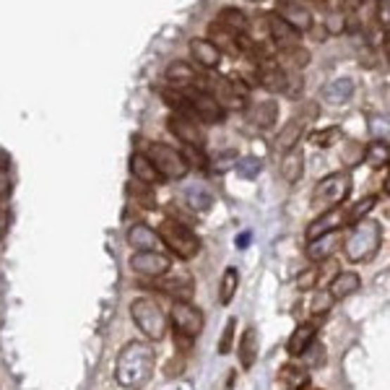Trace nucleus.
I'll return each mask as SVG.
<instances>
[{"label": "nucleus", "instance_id": "obj_48", "mask_svg": "<svg viewBox=\"0 0 390 390\" xmlns=\"http://www.w3.org/2000/svg\"><path fill=\"white\" fill-rule=\"evenodd\" d=\"M250 237H253L250 232H242V234H239V237H237V247H239V250H245V247L250 245Z\"/></svg>", "mask_w": 390, "mask_h": 390}, {"label": "nucleus", "instance_id": "obj_44", "mask_svg": "<svg viewBox=\"0 0 390 390\" xmlns=\"http://www.w3.org/2000/svg\"><path fill=\"white\" fill-rule=\"evenodd\" d=\"M229 167H234V153H224L219 156V164H213V172H227Z\"/></svg>", "mask_w": 390, "mask_h": 390}, {"label": "nucleus", "instance_id": "obj_5", "mask_svg": "<svg viewBox=\"0 0 390 390\" xmlns=\"http://www.w3.org/2000/svg\"><path fill=\"white\" fill-rule=\"evenodd\" d=\"M351 193V177L346 172H333L328 177H322L317 182L313 193V208L317 213L333 211V208H341V203L348 198Z\"/></svg>", "mask_w": 390, "mask_h": 390}, {"label": "nucleus", "instance_id": "obj_1", "mask_svg": "<svg viewBox=\"0 0 390 390\" xmlns=\"http://www.w3.org/2000/svg\"><path fill=\"white\" fill-rule=\"evenodd\" d=\"M156 365V351L146 341H130L120 348L118 362H115V377L122 388L141 390L149 385Z\"/></svg>", "mask_w": 390, "mask_h": 390}, {"label": "nucleus", "instance_id": "obj_12", "mask_svg": "<svg viewBox=\"0 0 390 390\" xmlns=\"http://www.w3.org/2000/svg\"><path fill=\"white\" fill-rule=\"evenodd\" d=\"M362 287V279L356 271H339L328 284V294L333 297V302H341V299L351 297L354 291H359Z\"/></svg>", "mask_w": 390, "mask_h": 390}, {"label": "nucleus", "instance_id": "obj_49", "mask_svg": "<svg viewBox=\"0 0 390 390\" xmlns=\"http://www.w3.org/2000/svg\"><path fill=\"white\" fill-rule=\"evenodd\" d=\"M362 3H365V0H344L346 11H359V8H362Z\"/></svg>", "mask_w": 390, "mask_h": 390}, {"label": "nucleus", "instance_id": "obj_43", "mask_svg": "<svg viewBox=\"0 0 390 390\" xmlns=\"http://www.w3.org/2000/svg\"><path fill=\"white\" fill-rule=\"evenodd\" d=\"M11 187H13V182H11V175L6 167H0V206L8 201L11 195Z\"/></svg>", "mask_w": 390, "mask_h": 390}, {"label": "nucleus", "instance_id": "obj_45", "mask_svg": "<svg viewBox=\"0 0 390 390\" xmlns=\"http://www.w3.org/2000/svg\"><path fill=\"white\" fill-rule=\"evenodd\" d=\"M182 367H185V359H175V362H170V365H167V377H177V375L182 372Z\"/></svg>", "mask_w": 390, "mask_h": 390}, {"label": "nucleus", "instance_id": "obj_31", "mask_svg": "<svg viewBox=\"0 0 390 390\" xmlns=\"http://www.w3.org/2000/svg\"><path fill=\"white\" fill-rule=\"evenodd\" d=\"M185 198H187V203H190V208H195V211H208L213 203V195L206 190L203 185H193V187H187L185 190Z\"/></svg>", "mask_w": 390, "mask_h": 390}, {"label": "nucleus", "instance_id": "obj_2", "mask_svg": "<svg viewBox=\"0 0 390 390\" xmlns=\"http://www.w3.org/2000/svg\"><path fill=\"white\" fill-rule=\"evenodd\" d=\"M382 245V227L377 221H359L351 227L348 237L344 239V255L351 263H367L372 260Z\"/></svg>", "mask_w": 390, "mask_h": 390}, {"label": "nucleus", "instance_id": "obj_6", "mask_svg": "<svg viewBox=\"0 0 390 390\" xmlns=\"http://www.w3.org/2000/svg\"><path fill=\"white\" fill-rule=\"evenodd\" d=\"M149 161L153 164V170L159 172V177L164 180H182L190 172V167L185 164L182 159V153L175 151L172 146L167 144H151L149 146V151H146Z\"/></svg>", "mask_w": 390, "mask_h": 390}, {"label": "nucleus", "instance_id": "obj_14", "mask_svg": "<svg viewBox=\"0 0 390 390\" xmlns=\"http://www.w3.org/2000/svg\"><path fill=\"white\" fill-rule=\"evenodd\" d=\"M344 227V211L341 208H333V211L320 213L317 219L307 227V242L322 237V234H331V232H339Z\"/></svg>", "mask_w": 390, "mask_h": 390}, {"label": "nucleus", "instance_id": "obj_33", "mask_svg": "<svg viewBox=\"0 0 390 390\" xmlns=\"http://www.w3.org/2000/svg\"><path fill=\"white\" fill-rule=\"evenodd\" d=\"M127 193H130V198L136 201L138 206H144V208H156V198H153L151 187L144 185V182H138V185H130L127 187Z\"/></svg>", "mask_w": 390, "mask_h": 390}, {"label": "nucleus", "instance_id": "obj_3", "mask_svg": "<svg viewBox=\"0 0 390 390\" xmlns=\"http://www.w3.org/2000/svg\"><path fill=\"white\" fill-rule=\"evenodd\" d=\"M130 317L136 322V328L144 333L149 341H164L167 339V315L151 297H138L130 302Z\"/></svg>", "mask_w": 390, "mask_h": 390}, {"label": "nucleus", "instance_id": "obj_16", "mask_svg": "<svg viewBox=\"0 0 390 390\" xmlns=\"http://www.w3.org/2000/svg\"><path fill=\"white\" fill-rule=\"evenodd\" d=\"M127 245L136 247L138 253H144V250H156L161 245V239L156 229H151L149 224H133L127 229Z\"/></svg>", "mask_w": 390, "mask_h": 390}, {"label": "nucleus", "instance_id": "obj_30", "mask_svg": "<svg viewBox=\"0 0 390 390\" xmlns=\"http://www.w3.org/2000/svg\"><path fill=\"white\" fill-rule=\"evenodd\" d=\"M375 206H377V198H375V195L362 198L359 203H354L346 213H344V227H354V224H359V221H365L367 213L372 211Z\"/></svg>", "mask_w": 390, "mask_h": 390}, {"label": "nucleus", "instance_id": "obj_26", "mask_svg": "<svg viewBox=\"0 0 390 390\" xmlns=\"http://www.w3.org/2000/svg\"><path fill=\"white\" fill-rule=\"evenodd\" d=\"M271 34L276 39V44H279V50H287V47L299 44V32H294L281 16H271Z\"/></svg>", "mask_w": 390, "mask_h": 390}, {"label": "nucleus", "instance_id": "obj_32", "mask_svg": "<svg viewBox=\"0 0 390 390\" xmlns=\"http://www.w3.org/2000/svg\"><path fill=\"white\" fill-rule=\"evenodd\" d=\"M253 118L255 122L260 127H271L273 125V120L279 118V104L276 102H263V104H258L253 112Z\"/></svg>", "mask_w": 390, "mask_h": 390}, {"label": "nucleus", "instance_id": "obj_28", "mask_svg": "<svg viewBox=\"0 0 390 390\" xmlns=\"http://www.w3.org/2000/svg\"><path fill=\"white\" fill-rule=\"evenodd\" d=\"M159 289L172 297L175 302H190V297L195 294V287L190 281H182V279H172V281H161Z\"/></svg>", "mask_w": 390, "mask_h": 390}, {"label": "nucleus", "instance_id": "obj_25", "mask_svg": "<svg viewBox=\"0 0 390 390\" xmlns=\"http://www.w3.org/2000/svg\"><path fill=\"white\" fill-rule=\"evenodd\" d=\"M305 172V156L299 149H291V151H284V159H281V177L287 182H297Z\"/></svg>", "mask_w": 390, "mask_h": 390}, {"label": "nucleus", "instance_id": "obj_19", "mask_svg": "<svg viewBox=\"0 0 390 390\" xmlns=\"http://www.w3.org/2000/svg\"><path fill=\"white\" fill-rule=\"evenodd\" d=\"M281 18H284L294 32H310V29H313V16H310V11L297 6V3L284 0V3H281Z\"/></svg>", "mask_w": 390, "mask_h": 390}, {"label": "nucleus", "instance_id": "obj_29", "mask_svg": "<svg viewBox=\"0 0 390 390\" xmlns=\"http://www.w3.org/2000/svg\"><path fill=\"white\" fill-rule=\"evenodd\" d=\"M237 287H239V273L234 265H229L227 271H224V276H221V284H219V302L224 307L229 305L232 299H234V294H237Z\"/></svg>", "mask_w": 390, "mask_h": 390}, {"label": "nucleus", "instance_id": "obj_13", "mask_svg": "<svg viewBox=\"0 0 390 390\" xmlns=\"http://www.w3.org/2000/svg\"><path fill=\"white\" fill-rule=\"evenodd\" d=\"M341 245V237L339 232H331V234H322V237L313 239V242H307V260H313V263H325L328 258H331Z\"/></svg>", "mask_w": 390, "mask_h": 390}, {"label": "nucleus", "instance_id": "obj_39", "mask_svg": "<svg viewBox=\"0 0 390 390\" xmlns=\"http://www.w3.org/2000/svg\"><path fill=\"white\" fill-rule=\"evenodd\" d=\"M317 284H320V265H310V268H305V271L297 276V281H294V287H297L299 291L315 289Z\"/></svg>", "mask_w": 390, "mask_h": 390}, {"label": "nucleus", "instance_id": "obj_37", "mask_svg": "<svg viewBox=\"0 0 390 390\" xmlns=\"http://www.w3.org/2000/svg\"><path fill=\"white\" fill-rule=\"evenodd\" d=\"M234 331H237V317H229L224 322V331H221V339H219V354H229L234 348Z\"/></svg>", "mask_w": 390, "mask_h": 390}, {"label": "nucleus", "instance_id": "obj_46", "mask_svg": "<svg viewBox=\"0 0 390 390\" xmlns=\"http://www.w3.org/2000/svg\"><path fill=\"white\" fill-rule=\"evenodd\" d=\"M8 224H11V216L6 208H0V239L6 237V232H8Z\"/></svg>", "mask_w": 390, "mask_h": 390}, {"label": "nucleus", "instance_id": "obj_34", "mask_svg": "<svg viewBox=\"0 0 390 390\" xmlns=\"http://www.w3.org/2000/svg\"><path fill=\"white\" fill-rule=\"evenodd\" d=\"M302 359H305V362H302V365L307 367V370H313V367H322L325 365V346H322V344H310V346L305 348V351H302Z\"/></svg>", "mask_w": 390, "mask_h": 390}, {"label": "nucleus", "instance_id": "obj_9", "mask_svg": "<svg viewBox=\"0 0 390 390\" xmlns=\"http://www.w3.org/2000/svg\"><path fill=\"white\" fill-rule=\"evenodd\" d=\"M130 268L141 276H149V279H159L164 273H170L172 260L159 250H144V253H133L130 255Z\"/></svg>", "mask_w": 390, "mask_h": 390}, {"label": "nucleus", "instance_id": "obj_40", "mask_svg": "<svg viewBox=\"0 0 390 390\" xmlns=\"http://www.w3.org/2000/svg\"><path fill=\"white\" fill-rule=\"evenodd\" d=\"M341 138L339 127H322V130H315L313 133V144L320 146V149H331L336 141Z\"/></svg>", "mask_w": 390, "mask_h": 390}, {"label": "nucleus", "instance_id": "obj_41", "mask_svg": "<svg viewBox=\"0 0 390 390\" xmlns=\"http://www.w3.org/2000/svg\"><path fill=\"white\" fill-rule=\"evenodd\" d=\"M182 159H185L187 167H195V170H206V153L201 149H195V146H185V151H182Z\"/></svg>", "mask_w": 390, "mask_h": 390}, {"label": "nucleus", "instance_id": "obj_51", "mask_svg": "<svg viewBox=\"0 0 390 390\" xmlns=\"http://www.w3.org/2000/svg\"><path fill=\"white\" fill-rule=\"evenodd\" d=\"M313 390H320V388H313Z\"/></svg>", "mask_w": 390, "mask_h": 390}, {"label": "nucleus", "instance_id": "obj_7", "mask_svg": "<svg viewBox=\"0 0 390 390\" xmlns=\"http://www.w3.org/2000/svg\"><path fill=\"white\" fill-rule=\"evenodd\" d=\"M182 94L187 96V104H190L195 120H203V122H211V125H221L227 120V110L221 107V102L213 94H206L201 89H187Z\"/></svg>", "mask_w": 390, "mask_h": 390}, {"label": "nucleus", "instance_id": "obj_47", "mask_svg": "<svg viewBox=\"0 0 390 390\" xmlns=\"http://www.w3.org/2000/svg\"><path fill=\"white\" fill-rule=\"evenodd\" d=\"M377 13H380V18H382V26L388 29V0H382L380 8H377Z\"/></svg>", "mask_w": 390, "mask_h": 390}, {"label": "nucleus", "instance_id": "obj_21", "mask_svg": "<svg viewBox=\"0 0 390 390\" xmlns=\"http://www.w3.org/2000/svg\"><path fill=\"white\" fill-rule=\"evenodd\" d=\"M190 55L195 58V63H201L203 68H216L221 60V50L211 39H193L190 42Z\"/></svg>", "mask_w": 390, "mask_h": 390}, {"label": "nucleus", "instance_id": "obj_8", "mask_svg": "<svg viewBox=\"0 0 390 390\" xmlns=\"http://www.w3.org/2000/svg\"><path fill=\"white\" fill-rule=\"evenodd\" d=\"M170 317H172V325H175V333H182L187 339H195V336L203 333V325H206L203 313L195 305H190V302H175Z\"/></svg>", "mask_w": 390, "mask_h": 390}, {"label": "nucleus", "instance_id": "obj_27", "mask_svg": "<svg viewBox=\"0 0 390 390\" xmlns=\"http://www.w3.org/2000/svg\"><path fill=\"white\" fill-rule=\"evenodd\" d=\"M354 94V81L351 78H333L331 84L325 86V99L333 104L348 102Z\"/></svg>", "mask_w": 390, "mask_h": 390}, {"label": "nucleus", "instance_id": "obj_10", "mask_svg": "<svg viewBox=\"0 0 390 390\" xmlns=\"http://www.w3.org/2000/svg\"><path fill=\"white\" fill-rule=\"evenodd\" d=\"M310 388V370L297 362L281 365L276 375V390H307Z\"/></svg>", "mask_w": 390, "mask_h": 390}, {"label": "nucleus", "instance_id": "obj_36", "mask_svg": "<svg viewBox=\"0 0 390 390\" xmlns=\"http://www.w3.org/2000/svg\"><path fill=\"white\" fill-rule=\"evenodd\" d=\"M234 167H237V175L242 180H255L263 164H260V159H258V156H242L239 161H234Z\"/></svg>", "mask_w": 390, "mask_h": 390}, {"label": "nucleus", "instance_id": "obj_42", "mask_svg": "<svg viewBox=\"0 0 390 390\" xmlns=\"http://www.w3.org/2000/svg\"><path fill=\"white\" fill-rule=\"evenodd\" d=\"M284 55L289 58V63L291 65H297V68H305L307 63H310V55H307V50H302L299 44H294V47H287V50H281Z\"/></svg>", "mask_w": 390, "mask_h": 390}, {"label": "nucleus", "instance_id": "obj_35", "mask_svg": "<svg viewBox=\"0 0 390 390\" xmlns=\"http://www.w3.org/2000/svg\"><path fill=\"white\" fill-rule=\"evenodd\" d=\"M333 307V297L328 294V289H317L313 294V299H310V313L313 315H328V310Z\"/></svg>", "mask_w": 390, "mask_h": 390}, {"label": "nucleus", "instance_id": "obj_4", "mask_svg": "<svg viewBox=\"0 0 390 390\" xmlns=\"http://www.w3.org/2000/svg\"><path fill=\"white\" fill-rule=\"evenodd\" d=\"M156 234H159L161 245H167L172 250V255H177L182 260H193L195 255L201 253V239H198V234L190 227H185L182 221H175V219L161 221Z\"/></svg>", "mask_w": 390, "mask_h": 390}, {"label": "nucleus", "instance_id": "obj_38", "mask_svg": "<svg viewBox=\"0 0 390 390\" xmlns=\"http://www.w3.org/2000/svg\"><path fill=\"white\" fill-rule=\"evenodd\" d=\"M365 159L370 161L372 167H385V161H388V144H385V141H372L365 153Z\"/></svg>", "mask_w": 390, "mask_h": 390}, {"label": "nucleus", "instance_id": "obj_20", "mask_svg": "<svg viewBox=\"0 0 390 390\" xmlns=\"http://www.w3.org/2000/svg\"><path fill=\"white\" fill-rule=\"evenodd\" d=\"M317 325L315 322H302L299 328H294V333L289 336V341H287V351L291 356H299L302 351H305L310 344H313L315 339H317Z\"/></svg>", "mask_w": 390, "mask_h": 390}, {"label": "nucleus", "instance_id": "obj_17", "mask_svg": "<svg viewBox=\"0 0 390 390\" xmlns=\"http://www.w3.org/2000/svg\"><path fill=\"white\" fill-rule=\"evenodd\" d=\"M198 78L201 76H198V73H195L187 63H182V60H175L170 68H167V81L175 86V92H187V89H195Z\"/></svg>", "mask_w": 390, "mask_h": 390}, {"label": "nucleus", "instance_id": "obj_15", "mask_svg": "<svg viewBox=\"0 0 390 390\" xmlns=\"http://www.w3.org/2000/svg\"><path fill=\"white\" fill-rule=\"evenodd\" d=\"M127 167H130V175L136 177V182H144V185H159L161 177L159 172L153 170V164L149 161V156L141 151H136L133 156H130V161H127Z\"/></svg>", "mask_w": 390, "mask_h": 390}, {"label": "nucleus", "instance_id": "obj_23", "mask_svg": "<svg viewBox=\"0 0 390 390\" xmlns=\"http://www.w3.org/2000/svg\"><path fill=\"white\" fill-rule=\"evenodd\" d=\"M302 130H305V118H291L287 125L279 130L276 146H279L281 151H291V149H297V141L302 138Z\"/></svg>", "mask_w": 390, "mask_h": 390}, {"label": "nucleus", "instance_id": "obj_11", "mask_svg": "<svg viewBox=\"0 0 390 390\" xmlns=\"http://www.w3.org/2000/svg\"><path fill=\"white\" fill-rule=\"evenodd\" d=\"M167 130H170L172 136L177 138V141H182L185 146H195V149H203V130H201V125L195 122V120H187V118H170V122H167Z\"/></svg>", "mask_w": 390, "mask_h": 390}, {"label": "nucleus", "instance_id": "obj_50", "mask_svg": "<svg viewBox=\"0 0 390 390\" xmlns=\"http://www.w3.org/2000/svg\"><path fill=\"white\" fill-rule=\"evenodd\" d=\"M234 382H237V372L232 370V372L227 375V385H224V390H232V385H234Z\"/></svg>", "mask_w": 390, "mask_h": 390}, {"label": "nucleus", "instance_id": "obj_18", "mask_svg": "<svg viewBox=\"0 0 390 390\" xmlns=\"http://www.w3.org/2000/svg\"><path fill=\"white\" fill-rule=\"evenodd\" d=\"M258 81H260V86L263 89H268V92H287V84L289 78L287 73L276 65V63H260L258 65Z\"/></svg>", "mask_w": 390, "mask_h": 390}, {"label": "nucleus", "instance_id": "obj_22", "mask_svg": "<svg viewBox=\"0 0 390 390\" xmlns=\"http://www.w3.org/2000/svg\"><path fill=\"white\" fill-rule=\"evenodd\" d=\"M237 356H239V367H242V370H250V367L255 365V359H258V331H255V325L245 328V333H242Z\"/></svg>", "mask_w": 390, "mask_h": 390}, {"label": "nucleus", "instance_id": "obj_24", "mask_svg": "<svg viewBox=\"0 0 390 390\" xmlns=\"http://www.w3.org/2000/svg\"><path fill=\"white\" fill-rule=\"evenodd\" d=\"M247 26H250V21H247V16L239 8H221L219 29L229 32V34H239V37H242L247 32Z\"/></svg>", "mask_w": 390, "mask_h": 390}]
</instances>
